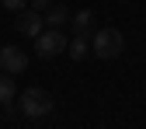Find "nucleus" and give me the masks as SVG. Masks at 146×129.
I'll list each match as a JSON object with an SVG mask.
<instances>
[{"label":"nucleus","instance_id":"1","mask_svg":"<svg viewBox=\"0 0 146 129\" xmlns=\"http://www.w3.org/2000/svg\"><path fill=\"white\" fill-rule=\"evenodd\" d=\"M122 49H125V35L118 28H98L94 39H90V52L98 59H115L122 56Z\"/></svg>","mask_w":146,"mask_h":129},{"label":"nucleus","instance_id":"2","mask_svg":"<svg viewBox=\"0 0 146 129\" xmlns=\"http://www.w3.org/2000/svg\"><path fill=\"white\" fill-rule=\"evenodd\" d=\"M17 108H21L28 119H42V115L52 112V94L45 87H25L21 98H17Z\"/></svg>","mask_w":146,"mask_h":129},{"label":"nucleus","instance_id":"3","mask_svg":"<svg viewBox=\"0 0 146 129\" xmlns=\"http://www.w3.org/2000/svg\"><path fill=\"white\" fill-rule=\"evenodd\" d=\"M66 45H70V39L59 31V28H42L38 35H35V56L38 59H56L59 52H66Z\"/></svg>","mask_w":146,"mask_h":129},{"label":"nucleus","instance_id":"4","mask_svg":"<svg viewBox=\"0 0 146 129\" xmlns=\"http://www.w3.org/2000/svg\"><path fill=\"white\" fill-rule=\"evenodd\" d=\"M14 28H17V35H25V39H35L42 28H45V14L42 11H17V21H14Z\"/></svg>","mask_w":146,"mask_h":129},{"label":"nucleus","instance_id":"5","mask_svg":"<svg viewBox=\"0 0 146 129\" xmlns=\"http://www.w3.org/2000/svg\"><path fill=\"white\" fill-rule=\"evenodd\" d=\"M0 70H7V73H25L28 70V52L25 49H17V45H0Z\"/></svg>","mask_w":146,"mask_h":129},{"label":"nucleus","instance_id":"6","mask_svg":"<svg viewBox=\"0 0 146 129\" xmlns=\"http://www.w3.org/2000/svg\"><path fill=\"white\" fill-rule=\"evenodd\" d=\"M66 21H70V7H66V4H52V7L45 11V25H49V28H63Z\"/></svg>","mask_w":146,"mask_h":129},{"label":"nucleus","instance_id":"7","mask_svg":"<svg viewBox=\"0 0 146 129\" xmlns=\"http://www.w3.org/2000/svg\"><path fill=\"white\" fill-rule=\"evenodd\" d=\"M17 98V87H14V73L0 70V105H11Z\"/></svg>","mask_w":146,"mask_h":129},{"label":"nucleus","instance_id":"8","mask_svg":"<svg viewBox=\"0 0 146 129\" xmlns=\"http://www.w3.org/2000/svg\"><path fill=\"white\" fill-rule=\"evenodd\" d=\"M70 21H73V35H87V31H90V25H94V11H90V7H84V11H77V14H73Z\"/></svg>","mask_w":146,"mask_h":129},{"label":"nucleus","instance_id":"9","mask_svg":"<svg viewBox=\"0 0 146 129\" xmlns=\"http://www.w3.org/2000/svg\"><path fill=\"white\" fill-rule=\"evenodd\" d=\"M66 52H70L77 63H80V59H87V56H90V39H87V35H73V42L66 45Z\"/></svg>","mask_w":146,"mask_h":129},{"label":"nucleus","instance_id":"10","mask_svg":"<svg viewBox=\"0 0 146 129\" xmlns=\"http://www.w3.org/2000/svg\"><path fill=\"white\" fill-rule=\"evenodd\" d=\"M0 4H4L7 11H14V14H17V11H25V7H28V0H0Z\"/></svg>","mask_w":146,"mask_h":129},{"label":"nucleus","instance_id":"11","mask_svg":"<svg viewBox=\"0 0 146 129\" xmlns=\"http://www.w3.org/2000/svg\"><path fill=\"white\" fill-rule=\"evenodd\" d=\"M28 4H31V7H35V11H42V14H45V11H49V7H52V0H28Z\"/></svg>","mask_w":146,"mask_h":129}]
</instances>
